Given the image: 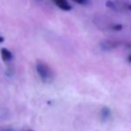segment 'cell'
<instances>
[{"instance_id": "6da1fadb", "label": "cell", "mask_w": 131, "mask_h": 131, "mask_svg": "<svg viewBox=\"0 0 131 131\" xmlns=\"http://www.w3.org/2000/svg\"><path fill=\"white\" fill-rule=\"evenodd\" d=\"M36 70L40 79L44 83H50L53 79V73L51 68L43 61H38L36 63Z\"/></svg>"}, {"instance_id": "7a4b0ae2", "label": "cell", "mask_w": 131, "mask_h": 131, "mask_svg": "<svg viewBox=\"0 0 131 131\" xmlns=\"http://www.w3.org/2000/svg\"><path fill=\"white\" fill-rule=\"evenodd\" d=\"M53 3L58 8H60L62 11H65V12H69L72 9V6L70 5L67 0H53Z\"/></svg>"}, {"instance_id": "3957f363", "label": "cell", "mask_w": 131, "mask_h": 131, "mask_svg": "<svg viewBox=\"0 0 131 131\" xmlns=\"http://www.w3.org/2000/svg\"><path fill=\"white\" fill-rule=\"evenodd\" d=\"M0 53H1V57L2 60L4 62H9L13 59V53L9 49L5 48V47H3L0 50Z\"/></svg>"}, {"instance_id": "277c9868", "label": "cell", "mask_w": 131, "mask_h": 131, "mask_svg": "<svg viewBox=\"0 0 131 131\" xmlns=\"http://www.w3.org/2000/svg\"><path fill=\"white\" fill-rule=\"evenodd\" d=\"M111 114H112V112H111L110 108L108 107H103L100 111V113H99V116H100V119L102 121H106L108 119H110Z\"/></svg>"}, {"instance_id": "5b68a950", "label": "cell", "mask_w": 131, "mask_h": 131, "mask_svg": "<svg viewBox=\"0 0 131 131\" xmlns=\"http://www.w3.org/2000/svg\"><path fill=\"white\" fill-rule=\"evenodd\" d=\"M105 6H106L107 8L112 9V10H115L116 9L115 4H114V2L112 1V0H107V1L105 2Z\"/></svg>"}, {"instance_id": "8992f818", "label": "cell", "mask_w": 131, "mask_h": 131, "mask_svg": "<svg viewBox=\"0 0 131 131\" xmlns=\"http://www.w3.org/2000/svg\"><path fill=\"white\" fill-rule=\"evenodd\" d=\"M112 29L114 31H121L123 29V25L122 24H119V23H117V24H114L112 26Z\"/></svg>"}, {"instance_id": "52a82bcc", "label": "cell", "mask_w": 131, "mask_h": 131, "mask_svg": "<svg viewBox=\"0 0 131 131\" xmlns=\"http://www.w3.org/2000/svg\"><path fill=\"white\" fill-rule=\"evenodd\" d=\"M71 1H73L74 3L78 4V5H88V4L89 0H71Z\"/></svg>"}, {"instance_id": "ba28073f", "label": "cell", "mask_w": 131, "mask_h": 131, "mask_svg": "<svg viewBox=\"0 0 131 131\" xmlns=\"http://www.w3.org/2000/svg\"><path fill=\"white\" fill-rule=\"evenodd\" d=\"M4 41H5V38H4V37H2L0 35V43H3Z\"/></svg>"}, {"instance_id": "9c48e42d", "label": "cell", "mask_w": 131, "mask_h": 131, "mask_svg": "<svg viewBox=\"0 0 131 131\" xmlns=\"http://www.w3.org/2000/svg\"><path fill=\"white\" fill-rule=\"evenodd\" d=\"M128 62H131V54L129 55V56H128Z\"/></svg>"}, {"instance_id": "30bf717a", "label": "cell", "mask_w": 131, "mask_h": 131, "mask_svg": "<svg viewBox=\"0 0 131 131\" xmlns=\"http://www.w3.org/2000/svg\"><path fill=\"white\" fill-rule=\"evenodd\" d=\"M128 9L129 11H131V5H128Z\"/></svg>"}, {"instance_id": "8fae6325", "label": "cell", "mask_w": 131, "mask_h": 131, "mask_svg": "<svg viewBox=\"0 0 131 131\" xmlns=\"http://www.w3.org/2000/svg\"><path fill=\"white\" fill-rule=\"evenodd\" d=\"M27 131H32V130H27Z\"/></svg>"}]
</instances>
